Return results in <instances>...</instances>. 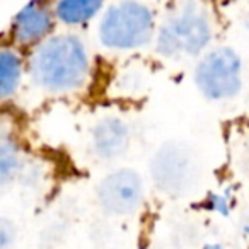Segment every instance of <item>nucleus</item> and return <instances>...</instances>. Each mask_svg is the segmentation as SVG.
Listing matches in <instances>:
<instances>
[{"label": "nucleus", "instance_id": "1", "mask_svg": "<svg viewBox=\"0 0 249 249\" xmlns=\"http://www.w3.org/2000/svg\"><path fill=\"white\" fill-rule=\"evenodd\" d=\"M29 75L41 89L70 92L80 89L89 75V55L77 35L50 36L36 46L29 58Z\"/></svg>", "mask_w": 249, "mask_h": 249}, {"label": "nucleus", "instance_id": "2", "mask_svg": "<svg viewBox=\"0 0 249 249\" xmlns=\"http://www.w3.org/2000/svg\"><path fill=\"white\" fill-rule=\"evenodd\" d=\"M156 35V18L149 5L123 0L106 7L99 21L97 36L111 50H135L147 46Z\"/></svg>", "mask_w": 249, "mask_h": 249}, {"label": "nucleus", "instance_id": "3", "mask_svg": "<svg viewBox=\"0 0 249 249\" xmlns=\"http://www.w3.org/2000/svg\"><path fill=\"white\" fill-rule=\"evenodd\" d=\"M212 22L196 2L181 4L157 29L156 50L162 56H198L212 41Z\"/></svg>", "mask_w": 249, "mask_h": 249}, {"label": "nucleus", "instance_id": "4", "mask_svg": "<svg viewBox=\"0 0 249 249\" xmlns=\"http://www.w3.org/2000/svg\"><path fill=\"white\" fill-rule=\"evenodd\" d=\"M152 183L169 196L188 195L200 179V162L188 143L169 140L162 143L149 164Z\"/></svg>", "mask_w": 249, "mask_h": 249}, {"label": "nucleus", "instance_id": "5", "mask_svg": "<svg viewBox=\"0 0 249 249\" xmlns=\"http://www.w3.org/2000/svg\"><path fill=\"white\" fill-rule=\"evenodd\" d=\"M195 82L210 101L235 97L242 89V60L231 46L208 52L195 69Z\"/></svg>", "mask_w": 249, "mask_h": 249}, {"label": "nucleus", "instance_id": "6", "mask_svg": "<svg viewBox=\"0 0 249 249\" xmlns=\"http://www.w3.org/2000/svg\"><path fill=\"white\" fill-rule=\"evenodd\" d=\"M97 201L109 215H130L143 201V181L135 169L120 167L111 171L97 184Z\"/></svg>", "mask_w": 249, "mask_h": 249}, {"label": "nucleus", "instance_id": "7", "mask_svg": "<svg viewBox=\"0 0 249 249\" xmlns=\"http://www.w3.org/2000/svg\"><path fill=\"white\" fill-rule=\"evenodd\" d=\"M55 12L45 2H29L14 16L12 39L19 45H41L55 28Z\"/></svg>", "mask_w": 249, "mask_h": 249}, {"label": "nucleus", "instance_id": "8", "mask_svg": "<svg viewBox=\"0 0 249 249\" xmlns=\"http://www.w3.org/2000/svg\"><path fill=\"white\" fill-rule=\"evenodd\" d=\"M92 150L99 159L114 160L123 156L130 145V128L126 121L118 116H106L94 124Z\"/></svg>", "mask_w": 249, "mask_h": 249}, {"label": "nucleus", "instance_id": "9", "mask_svg": "<svg viewBox=\"0 0 249 249\" xmlns=\"http://www.w3.org/2000/svg\"><path fill=\"white\" fill-rule=\"evenodd\" d=\"M104 4L101 0H62L56 2L53 12L60 22L67 26H80L94 19Z\"/></svg>", "mask_w": 249, "mask_h": 249}, {"label": "nucleus", "instance_id": "10", "mask_svg": "<svg viewBox=\"0 0 249 249\" xmlns=\"http://www.w3.org/2000/svg\"><path fill=\"white\" fill-rule=\"evenodd\" d=\"M22 58L12 48H2L0 52V96L7 99L14 96L21 86L22 79Z\"/></svg>", "mask_w": 249, "mask_h": 249}, {"label": "nucleus", "instance_id": "11", "mask_svg": "<svg viewBox=\"0 0 249 249\" xmlns=\"http://www.w3.org/2000/svg\"><path fill=\"white\" fill-rule=\"evenodd\" d=\"M21 150L19 145L11 139L4 135L0 142V184L7 186L21 169Z\"/></svg>", "mask_w": 249, "mask_h": 249}, {"label": "nucleus", "instance_id": "12", "mask_svg": "<svg viewBox=\"0 0 249 249\" xmlns=\"http://www.w3.org/2000/svg\"><path fill=\"white\" fill-rule=\"evenodd\" d=\"M203 208L205 210H210L213 213H218L222 217H229L231 213V198L227 193H210L203 200Z\"/></svg>", "mask_w": 249, "mask_h": 249}, {"label": "nucleus", "instance_id": "13", "mask_svg": "<svg viewBox=\"0 0 249 249\" xmlns=\"http://www.w3.org/2000/svg\"><path fill=\"white\" fill-rule=\"evenodd\" d=\"M18 229L7 217L0 218V249H11L16 242Z\"/></svg>", "mask_w": 249, "mask_h": 249}, {"label": "nucleus", "instance_id": "14", "mask_svg": "<svg viewBox=\"0 0 249 249\" xmlns=\"http://www.w3.org/2000/svg\"><path fill=\"white\" fill-rule=\"evenodd\" d=\"M201 249H224L222 244H217V242H210V244H205Z\"/></svg>", "mask_w": 249, "mask_h": 249}, {"label": "nucleus", "instance_id": "15", "mask_svg": "<svg viewBox=\"0 0 249 249\" xmlns=\"http://www.w3.org/2000/svg\"><path fill=\"white\" fill-rule=\"evenodd\" d=\"M244 26H246V29L249 31V12H248V16H246V19H244Z\"/></svg>", "mask_w": 249, "mask_h": 249}]
</instances>
